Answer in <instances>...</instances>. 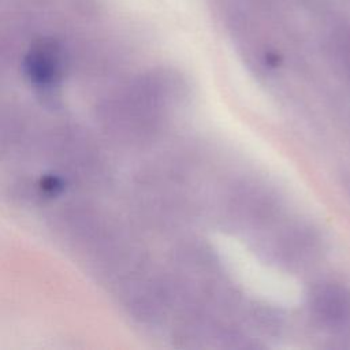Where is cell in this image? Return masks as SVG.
Instances as JSON below:
<instances>
[{"mask_svg": "<svg viewBox=\"0 0 350 350\" xmlns=\"http://www.w3.org/2000/svg\"><path fill=\"white\" fill-rule=\"evenodd\" d=\"M62 70V51L52 40L36 42L26 56V71L31 81L48 86L59 77Z\"/></svg>", "mask_w": 350, "mask_h": 350, "instance_id": "cell-1", "label": "cell"}]
</instances>
